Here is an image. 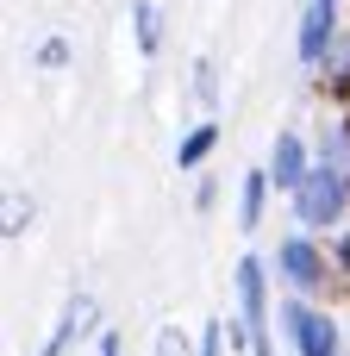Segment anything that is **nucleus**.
I'll use <instances>...</instances> for the list:
<instances>
[{
	"label": "nucleus",
	"instance_id": "nucleus-13",
	"mask_svg": "<svg viewBox=\"0 0 350 356\" xmlns=\"http://www.w3.org/2000/svg\"><path fill=\"white\" fill-rule=\"evenodd\" d=\"M194 100H200V106H213V100H219V69H213V56H200V63H194Z\"/></svg>",
	"mask_w": 350,
	"mask_h": 356
},
{
	"label": "nucleus",
	"instance_id": "nucleus-14",
	"mask_svg": "<svg viewBox=\"0 0 350 356\" xmlns=\"http://www.w3.org/2000/svg\"><path fill=\"white\" fill-rule=\"evenodd\" d=\"M194 356H225V319H207V325H200Z\"/></svg>",
	"mask_w": 350,
	"mask_h": 356
},
{
	"label": "nucleus",
	"instance_id": "nucleus-17",
	"mask_svg": "<svg viewBox=\"0 0 350 356\" xmlns=\"http://www.w3.org/2000/svg\"><path fill=\"white\" fill-rule=\"evenodd\" d=\"M25 225H31V207L13 200V207H6V238H25Z\"/></svg>",
	"mask_w": 350,
	"mask_h": 356
},
{
	"label": "nucleus",
	"instance_id": "nucleus-18",
	"mask_svg": "<svg viewBox=\"0 0 350 356\" xmlns=\"http://www.w3.org/2000/svg\"><path fill=\"white\" fill-rule=\"evenodd\" d=\"M332 263H338V282H350V225L332 238Z\"/></svg>",
	"mask_w": 350,
	"mask_h": 356
},
{
	"label": "nucleus",
	"instance_id": "nucleus-5",
	"mask_svg": "<svg viewBox=\"0 0 350 356\" xmlns=\"http://www.w3.org/2000/svg\"><path fill=\"white\" fill-rule=\"evenodd\" d=\"M344 19V0H307L301 6V31H294V56H301V69H319L326 56H332V44H338V25Z\"/></svg>",
	"mask_w": 350,
	"mask_h": 356
},
{
	"label": "nucleus",
	"instance_id": "nucleus-19",
	"mask_svg": "<svg viewBox=\"0 0 350 356\" xmlns=\"http://www.w3.org/2000/svg\"><path fill=\"white\" fill-rule=\"evenodd\" d=\"M213 207H219V181H213V175H207V181H200V188H194V213H213Z\"/></svg>",
	"mask_w": 350,
	"mask_h": 356
},
{
	"label": "nucleus",
	"instance_id": "nucleus-20",
	"mask_svg": "<svg viewBox=\"0 0 350 356\" xmlns=\"http://www.w3.org/2000/svg\"><path fill=\"white\" fill-rule=\"evenodd\" d=\"M125 350V338H119V332H100V344H94V356H119Z\"/></svg>",
	"mask_w": 350,
	"mask_h": 356
},
{
	"label": "nucleus",
	"instance_id": "nucleus-8",
	"mask_svg": "<svg viewBox=\"0 0 350 356\" xmlns=\"http://www.w3.org/2000/svg\"><path fill=\"white\" fill-rule=\"evenodd\" d=\"M269 200H276L269 169H244V175H238V232H257L263 213H269Z\"/></svg>",
	"mask_w": 350,
	"mask_h": 356
},
{
	"label": "nucleus",
	"instance_id": "nucleus-6",
	"mask_svg": "<svg viewBox=\"0 0 350 356\" xmlns=\"http://www.w3.org/2000/svg\"><path fill=\"white\" fill-rule=\"evenodd\" d=\"M269 181H276V194H301V181L319 169V156H313V138L307 131H276V144H269Z\"/></svg>",
	"mask_w": 350,
	"mask_h": 356
},
{
	"label": "nucleus",
	"instance_id": "nucleus-9",
	"mask_svg": "<svg viewBox=\"0 0 350 356\" xmlns=\"http://www.w3.org/2000/svg\"><path fill=\"white\" fill-rule=\"evenodd\" d=\"M313 75H319V94H326V100H332V106L344 113V106H350V31H338L332 56H326V63H319Z\"/></svg>",
	"mask_w": 350,
	"mask_h": 356
},
{
	"label": "nucleus",
	"instance_id": "nucleus-16",
	"mask_svg": "<svg viewBox=\"0 0 350 356\" xmlns=\"http://www.w3.org/2000/svg\"><path fill=\"white\" fill-rule=\"evenodd\" d=\"M157 356H188V338H182L175 325H163V332H157Z\"/></svg>",
	"mask_w": 350,
	"mask_h": 356
},
{
	"label": "nucleus",
	"instance_id": "nucleus-15",
	"mask_svg": "<svg viewBox=\"0 0 350 356\" xmlns=\"http://www.w3.org/2000/svg\"><path fill=\"white\" fill-rule=\"evenodd\" d=\"M69 63V38H44L38 44V69H63Z\"/></svg>",
	"mask_w": 350,
	"mask_h": 356
},
{
	"label": "nucleus",
	"instance_id": "nucleus-4",
	"mask_svg": "<svg viewBox=\"0 0 350 356\" xmlns=\"http://www.w3.org/2000/svg\"><path fill=\"white\" fill-rule=\"evenodd\" d=\"M269 282H276V263H263V257H238L232 263V294H238V319L257 332V338H269V325H276V300H269Z\"/></svg>",
	"mask_w": 350,
	"mask_h": 356
},
{
	"label": "nucleus",
	"instance_id": "nucleus-3",
	"mask_svg": "<svg viewBox=\"0 0 350 356\" xmlns=\"http://www.w3.org/2000/svg\"><path fill=\"white\" fill-rule=\"evenodd\" d=\"M276 319H282V338H288V350H294V356H344V332H338V319H332L319 300H307V294H282Z\"/></svg>",
	"mask_w": 350,
	"mask_h": 356
},
{
	"label": "nucleus",
	"instance_id": "nucleus-12",
	"mask_svg": "<svg viewBox=\"0 0 350 356\" xmlns=\"http://www.w3.org/2000/svg\"><path fill=\"white\" fill-rule=\"evenodd\" d=\"M132 38H138V56L144 63L163 50V13H157V0H132Z\"/></svg>",
	"mask_w": 350,
	"mask_h": 356
},
{
	"label": "nucleus",
	"instance_id": "nucleus-1",
	"mask_svg": "<svg viewBox=\"0 0 350 356\" xmlns=\"http://www.w3.org/2000/svg\"><path fill=\"white\" fill-rule=\"evenodd\" d=\"M269 263H276V282H282L288 294H307V300H319V294L332 288V275H338L332 250H326L313 232H301V225L276 244V257H269Z\"/></svg>",
	"mask_w": 350,
	"mask_h": 356
},
{
	"label": "nucleus",
	"instance_id": "nucleus-11",
	"mask_svg": "<svg viewBox=\"0 0 350 356\" xmlns=\"http://www.w3.org/2000/svg\"><path fill=\"white\" fill-rule=\"evenodd\" d=\"M213 150H219V119H200V125L182 131V144H175V169L188 175V169H200Z\"/></svg>",
	"mask_w": 350,
	"mask_h": 356
},
{
	"label": "nucleus",
	"instance_id": "nucleus-7",
	"mask_svg": "<svg viewBox=\"0 0 350 356\" xmlns=\"http://www.w3.org/2000/svg\"><path fill=\"white\" fill-rule=\"evenodd\" d=\"M94 332V294H75L69 307H63V319L50 325V338H44V350L38 356H69L75 350V338H88Z\"/></svg>",
	"mask_w": 350,
	"mask_h": 356
},
{
	"label": "nucleus",
	"instance_id": "nucleus-2",
	"mask_svg": "<svg viewBox=\"0 0 350 356\" xmlns=\"http://www.w3.org/2000/svg\"><path fill=\"white\" fill-rule=\"evenodd\" d=\"M288 207H294V225L301 232H344L350 225V175L344 169H313L307 181H301V194H288Z\"/></svg>",
	"mask_w": 350,
	"mask_h": 356
},
{
	"label": "nucleus",
	"instance_id": "nucleus-10",
	"mask_svg": "<svg viewBox=\"0 0 350 356\" xmlns=\"http://www.w3.org/2000/svg\"><path fill=\"white\" fill-rule=\"evenodd\" d=\"M313 156H319V169H344L350 175V106L338 119H326V131L313 138Z\"/></svg>",
	"mask_w": 350,
	"mask_h": 356
},
{
	"label": "nucleus",
	"instance_id": "nucleus-21",
	"mask_svg": "<svg viewBox=\"0 0 350 356\" xmlns=\"http://www.w3.org/2000/svg\"><path fill=\"white\" fill-rule=\"evenodd\" d=\"M250 356H276V344H269V338H257V350H250Z\"/></svg>",
	"mask_w": 350,
	"mask_h": 356
}]
</instances>
